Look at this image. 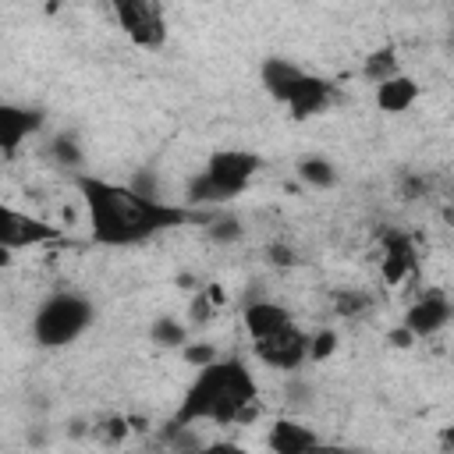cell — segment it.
Segmentation results:
<instances>
[{
    "label": "cell",
    "instance_id": "1",
    "mask_svg": "<svg viewBox=\"0 0 454 454\" xmlns=\"http://www.w3.org/2000/svg\"><path fill=\"white\" fill-rule=\"evenodd\" d=\"M74 188L89 216V241L99 248H131L184 223L209 220V213L202 209H188L167 199H149L131 184L106 181L96 174H74Z\"/></svg>",
    "mask_w": 454,
    "mask_h": 454
},
{
    "label": "cell",
    "instance_id": "2",
    "mask_svg": "<svg viewBox=\"0 0 454 454\" xmlns=\"http://www.w3.org/2000/svg\"><path fill=\"white\" fill-rule=\"evenodd\" d=\"M259 415H262V404H259V387L252 369L238 355H220L216 362L195 372L167 429H195L199 422L248 426Z\"/></svg>",
    "mask_w": 454,
    "mask_h": 454
},
{
    "label": "cell",
    "instance_id": "3",
    "mask_svg": "<svg viewBox=\"0 0 454 454\" xmlns=\"http://www.w3.org/2000/svg\"><path fill=\"white\" fill-rule=\"evenodd\" d=\"M96 319V309L85 294L78 291H57L39 301L32 312V340L39 348H67L78 340Z\"/></svg>",
    "mask_w": 454,
    "mask_h": 454
},
{
    "label": "cell",
    "instance_id": "4",
    "mask_svg": "<svg viewBox=\"0 0 454 454\" xmlns=\"http://www.w3.org/2000/svg\"><path fill=\"white\" fill-rule=\"evenodd\" d=\"M262 167H266V160L259 153H248V149H216V153H209L202 174L216 188V195L223 202H231V199H238V195L248 192V184L255 181V174Z\"/></svg>",
    "mask_w": 454,
    "mask_h": 454
},
{
    "label": "cell",
    "instance_id": "5",
    "mask_svg": "<svg viewBox=\"0 0 454 454\" xmlns=\"http://www.w3.org/2000/svg\"><path fill=\"white\" fill-rule=\"evenodd\" d=\"M114 18L138 50H160L167 43V11L156 0H117Z\"/></svg>",
    "mask_w": 454,
    "mask_h": 454
},
{
    "label": "cell",
    "instance_id": "6",
    "mask_svg": "<svg viewBox=\"0 0 454 454\" xmlns=\"http://www.w3.org/2000/svg\"><path fill=\"white\" fill-rule=\"evenodd\" d=\"M380 280L383 287H401L404 280H419V248L411 234L390 227L380 238Z\"/></svg>",
    "mask_w": 454,
    "mask_h": 454
},
{
    "label": "cell",
    "instance_id": "7",
    "mask_svg": "<svg viewBox=\"0 0 454 454\" xmlns=\"http://www.w3.org/2000/svg\"><path fill=\"white\" fill-rule=\"evenodd\" d=\"M252 351H255V358L262 365L280 369V372H294L298 365L309 362V330H301L298 323H291V326H284L273 337L252 340Z\"/></svg>",
    "mask_w": 454,
    "mask_h": 454
},
{
    "label": "cell",
    "instance_id": "8",
    "mask_svg": "<svg viewBox=\"0 0 454 454\" xmlns=\"http://www.w3.org/2000/svg\"><path fill=\"white\" fill-rule=\"evenodd\" d=\"M60 238V227L50 220H39L32 213L11 209L0 202V248L18 252V248H35V245H50Z\"/></svg>",
    "mask_w": 454,
    "mask_h": 454
},
{
    "label": "cell",
    "instance_id": "9",
    "mask_svg": "<svg viewBox=\"0 0 454 454\" xmlns=\"http://www.w3.org/2000/svg\"><path fill=\"white\" fill-rule=\"evenodd\" d=\"M450 316H454V309H450L447 291H443V287H429V291H422V294L408 305V312H404V330H408L415 340H426V337H436L440 330H447Z\"/></svg>",
    "mask_w": 454,
    "mask_h": 454
},
{
    "label": "cell",
    "instance_id": "10",
    "mask_svg": "<svg viewBox=\"0 0 454 454\" xmlns=\"http://www.w3.org/2000/svg\"><path fill=\"white\" fill-rule=\"evenodd\" d=\"M333 96H337V85H333L330 78L305 71V74L298 78V85L287 92L284 106L291 110V117H294V121H309V117L323 114V110L333 103Z\"/></svg>",
    "mask_w": 454,
    "mask_h": 454
},
{
    "label": "cell",
    "instance_id": "11",
    "mask_svg": "<svg viewBox=\"0 0 454 454\" xmlns=\"http://www.w3.org/2000/svg\"><path fill=\"white\" fill-rule=\"evenodd\" d=\"M46 114L39 106H18V103H0V156H14L25 138H32L43 128Z\"/></svg>",
    "mask_w": 454,
    "mask_h": 454
},
{
    "label": "cell",
    "instance_id": "12",
    "mask_svg": "<svg viewBox=\"0 0 454 454\" xmlns=\"http://www.w3.org/2000/svg\"><path fill=\"white\" fill-rule=\"evenodd\" d=\"M291 312L280 305V301H270V298H255V301H245L241 309V326L248 333V340H262V337H273L280 333L284 326H291Z\"/></svg>",
    "mask_w": 454,
    "mask_h": 454
},
{
    "label": "cell",
    "instance_id": "13",
    "mask_svg": "<svg viewBox=\"0 0 454 454\" xmlns=\"http://www.w3.org/2000/svg\"><path fill=\"white\" fill-rule=\"evenodd\" d=\"M319 440V433L301 422V419H277L270 429H266V447L270 454H305L312 443Z\"/></svg>",
    "mask_w": 454,
    "mask_h": 454
},
{
    "label": "cell",
    "instance_id": "14",
    "mask_svg": "<svg viewBox=\"0 0 454 454\" xmlns=\"http://www.w3.org/2000/svg\"><path fill=\"white\" fill-rule=\"evenodd\" d=\"M419 92H422L419 78H411V74L397 71L394 78H387V82H380V85H376L372 99H376V110H383V114H404V110H411V106H415Z\"/></svg>",
    "mask_w": 454,
    "mask_h": 454
},
{
    "label": "cell",
    "instance_id": "15",
    "mask_svg": "<svg viewBox=\"0 0 454 454\" xmlns=\"http://www.w3.org/2000/svg\"><path fill=\"white\" fill-rule=\"evenodd\" d=\"M301 74H305V67H298V64L287 60V57H266V60L259 64V85H262L277 103L287 99V92L298 85Z\"/></svg>",
    "mask_w": 454,
    "mask_h": 454
},
{
    "label": "cell",
    "instance_id": "16",
    "mask_svg": "<svg viewBox=\"0 0 454 454\" xmlns=\"http://www.w3.org/2000/svg\"><path fill=\"white\" fill-rule=\"evenodd\" d=\"M294 174H298V181H301L305 188H316V192L337 184V167H333L326 156H319V153L301 156V160L294 163Z\"/></svg>",
    "mask_w": 454,
    "mask_h": 454
},
{
    "label": "cell",
    "instance_id": "17",
    "mask_svg": "<svg viewBox=\"0 0 454 454\" xmlns=\"http://www.w3.org/2000/svg\"><path fill=\"white\" fill-rule=\"evenodd\" d=\"M397 71H401V60H397V46L394 43H383V46L369 50V57L362 60V78L372 82V85L394 78Z\"/></svg>",
    "mask_w": 454,
    "mask_h": 454
},
{
    "label": "cell",
    "instance_id": "18",
    "mask_svg": "<svg viewBox=\"0 0 454 454\" xmlns=\"http://www.w3.org/2000/svg\"><path fill=\"white\" fill-rule=\"evenodd\" d=\"M220 305H223V291H220V284H206V287H199V294H195L192 305H188V323H192V326H206V323L220 312Z\"/></svg>",
    "mask_w": 454,
    "mask_h": 454
},
{
    "label": "cell",
    "instance_id": "19",
    "mask_svg": "<svg viewBox=\"0 0 454 454\" xmlns=\"http://www.w3.org/2000/svg\"><path fill=\"white\" fill-rule=\"evenodd\" d=\"M149 340L156 348H184L188 344V323H181L177 316H160L149 326Z\"/></svg>",
    "mask_w": 454,
    "mask_h": 454
},
{
    "label": "cell",
    "instance_id": "20",
    "mask_svg": "<svg viewBox=\"0 0 454 454\" xmlns=\"http://www.w3.org/2000/svg\"><path fill=\"white\" fill-rule=\"evenodd\" d=\"M369 309H372L369 291H358V287H340V291L333 294V316H340V319H358V316H365Z\"/></svg>",
    "mask_w": 454,
    "mask_h": 454
},
{
    "label": "cell",
    "instance_id": "21",
    "mask_svg": "<svg viewBox=\"0 0 454 454\" xmlns=\"http://www.w3.org/2000/svg\"><path fill=\"white\" fill-rule=\"evenodd\" d=\"M337 348H340V337H337L333 326H319V330L309 333V362H316V365L330 362L337 355Z\"/></svg>",
    "mask_w": 454,
    "mask_h": 454
},
{
    "label": "cell",
    "instance_id": "22",
    "mask_svg": "<svg viewBox=\"0 0 454 454\" xmlns=\"http://www.w3.org/2000/svg\"><path fill=\"white\" fill-rule=\"evenodd\" d=\"M177 351H181V362L192 365V369H206L209 362L220 358V348H216L213 340H188V344L177 348Z\"/></svg>",
    "mask_w": 454,
    "mask_h": 454
},
{
    "label": "cell",
    "instance_id": "23",
    "mask_svg": "<svg viewBox=\"0 0 454 454\" xmlns=\"http://www.w3.org/2000/svg\"><path fill=\"white\" fill-rule=\"evenodd\" d=\"M50 156H53L60 167L78 170V163H82V145L74 142V135H57V138L50 142Z\"/></svg>",
    "mask_w": 454,
    "mask_h": 454
},
{
    "label": "cell",
    "instance_id": "24",
    "mask_svg": "<svg viewBox=\"0 0 454 454\" xmlns=\"http://www.w3.org/2000/svg\"><path fill=\"white\" fill-rule=\"evenodd\" d=\"M206 234H209L213 241H238V238L245 234V227H241L234 216H209V220H206Z\"/></svg>",
    "mask_w": 454,
    "mask_h": 454
},
{
    "label": "cell",
    "instance_id": "25",
    "mask_svg": "<svg viewBox=\"0 0 454 454\" xmlns=\"http://www.w3.org/2000/svg\"><path fill=\"white\" fill-rule=\"evenodd\" d=\"M199 454H252V450L241 447V443H234V440H213V443H202Z\"/></svg>",
    "mask_w": 454,
    "mask_h": 454
},
{
    "label": "cell",
    "instance_id": "26",
    "mask_svg": "<svg viewBox=\"0 0 454 454\" xmlns=\"http://www.w3.org/2000/svg\"><path fill=\"white\" fill-rule=\"evenodd\" d=\"M266 259L277 262V266H294V262H298V259H294V248H291V245H280V241L266 248Z\"/></svg>",
    "mask_w": 454,
    "mask_h": 454
},
{
    "label": "cell",
    "instance_id": "27",
    "mask_svg": "<svg viewBox=\"0 0 454 454\" xmlns=\"http://www.w3.org/2000/svg\"><path fill=\"white\" fill-rule=\"evenodd\" d=\"M128 429H131V426H128V419H124V415H114V419H106V422H103V436H106V440H114V443H117Z\"/></svg>",
    "mask_w": 454,
    "mask_h": 454
},
{
    "label": "cell",
    "instance_id": "28",
    "mask_svg": "<svg viewBox=\"0 0 454 454\" xmlns=\"http://www.w3.org/2000/svg\"><path fill=\"white\" fill-rule=\"evenodd\" d=\"M387 340H390L394 348H411V344H415V337H411L404 326H401V330H390V333H387Z\"/></svg>",
    "mask_w": 454,
    "mask_h": 454
},
{
    "label": "cell",
    "instance_id": "29",
    "mask_svg": "<svg viewBox=\"0 0 454 454\" xmlns=\"http://www.w3.org/2000/svg\"><path fill=\"white\" fill-rule=\"evenodd\" d=\"M305 454H348V450H344L340 443H326V440H316V443H312Z\"/></svg>",
    "mask_w": 454,
    "mask_h": 454
},
{
    "label": "cell",
    "instance_id": "30",
    "mask_svg": "<svg viewBox=\"0 0 454 454\" xmlns=\"http://www.w3.org/2000/svg\"><path fill=\"white\" fill-rule=\"evenodd\" d=\"M0 266H11V252L7 248H0Z\"/></svg>",
    "mask_w": 454,
    "mask_h": 454
}]
</instances>
